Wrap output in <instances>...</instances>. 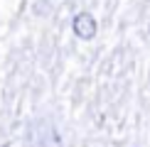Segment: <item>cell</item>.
<instances>
[{
	"label": "cell",
	"instance_id": "1",
	"mask_svg": "<svg viewBox=\"0 0 150 147\" xmlns=\"http://www.w3.org/2000/svg\"><path fill=\"white\" fill-rule=\"evenodd\" d=\"M71 29L79 39H93L96 37V20H93L91 12H76L71 20Z\"/></svg>",
	"mask_w": 150,
	"mask_h": 147
},
{
	"label": "cell",
	"instance_id": "2",
	"mask_svg": "<svg viewBox=\"0 0 150 147\" xmlns=\"http://www.w3.org/2000/svg\"><path fill=\"white\" fill-rule=\"evenodd\" d=\"M148 34H150V24H148Z\"/></svg>",
	"mask_w": 150,
	"mask_h": 147
}]
</instances>
